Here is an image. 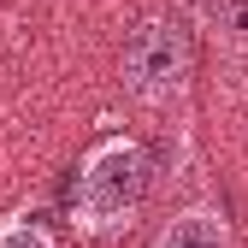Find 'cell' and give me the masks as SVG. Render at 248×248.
Segmentation results:
<instances>
[{"mask_svg":"<svg viewBox=\"0 0 248 248\" xmlns=\"http://www.w3.org/2000/svg\"><path fill=\"white\" fill-rule=\"evenodd\" d=\"M142 195H148V154H142V142H130V136H101L95 148L83 154V166H77L71 213H77L83 231L107 236V231H118V225L136 219Z\"/></svg>","mask_w":248,"mask_h":248,"instance_id":"6da1fadb","label":"cell"},{"mask_svg":"<svg viewBox=\"0 0 248 248\" xmlns=\"http://www.w3.org/2000/svg\"><path fill=\"white\" fill-rule=\"evenodd\" d=\"M124 89L142 107H166L183 95L189 83V36H183L177 18H142L124 42Z\"/></svg>","mask_w":248,"mask_h":248,"instance_id":"7a4b0ae2","label":"cell"},{"mask_svg":"<svg viewBox=\"0 0 248 248\" xmlns=\"http://www.w3.org/2000/svg\"><path fill=\"white\" fill-rule=\"evenodd\" d=\"M154 248H231V231H225V219L213 207H189L160 231Z\"/></svg>","mask_w":248,"mask_h":248,"instance_id":"3957f363","label":"cell"},{"mask_svg":"<svg viewBox=\"0 0 248 248\" xmlns=\"http://www.w3.org/2000/svg\"><path fill=\"white\" fill-rule=\"evenodd\" d=\"M207 24L219 30L225 47L248 53V0H213V6H207Z\"/></svg>","mask_w":248,"mask_h":248,"instance_id":"277c9868","label":"cell"},{"mask_svg":"<svg viewBox=\"0 0 248 248\" xmlns=\"http://www.w3.org/2000/svg\"><path fill=\"white\" fill-rule=\"evenodd\" d=\"M0 248H53V236L36 219H0Z\"/></svg>","mask_w":248,"mask_h":248,"instance_id":"5b68a950","label":"cell"}]
</instances>
